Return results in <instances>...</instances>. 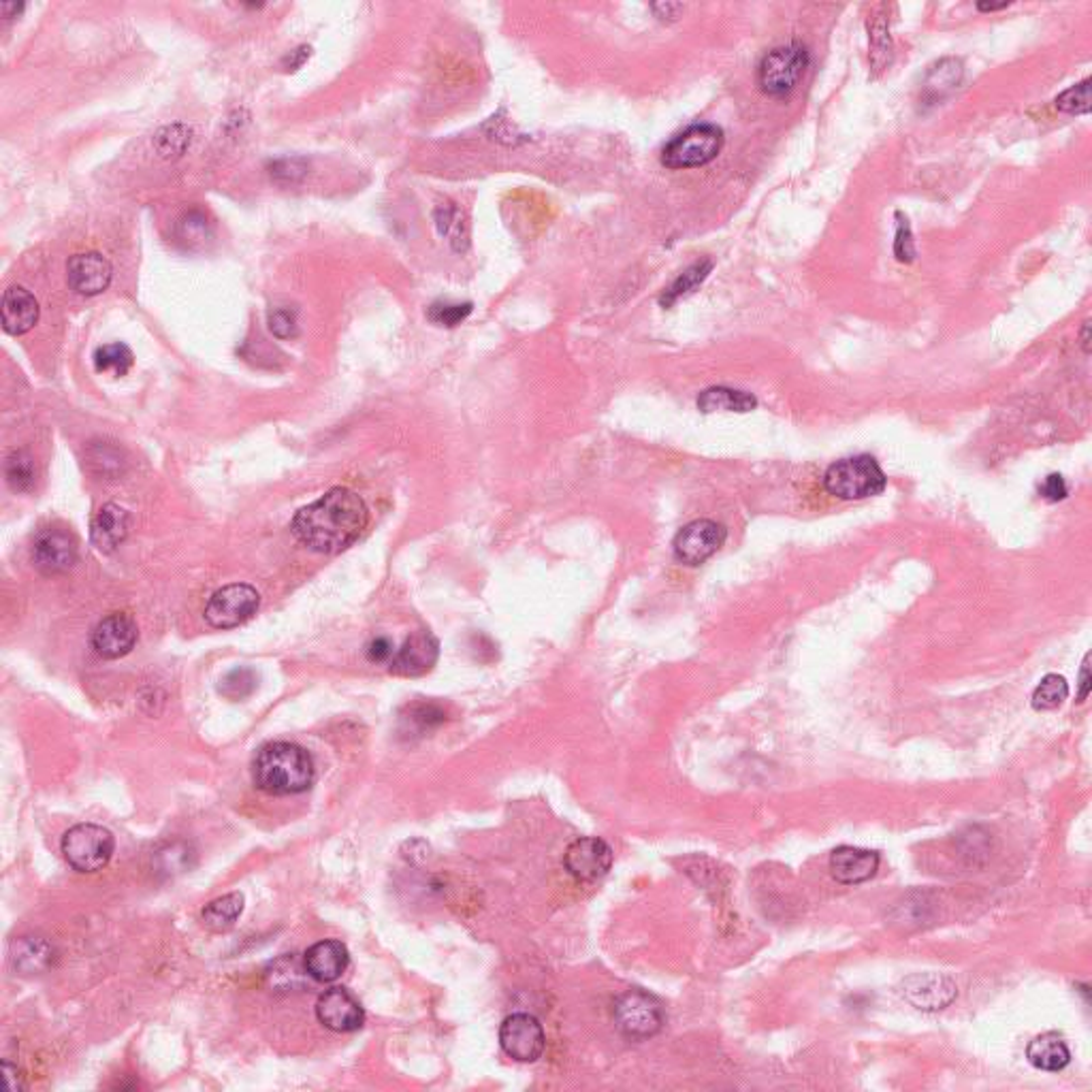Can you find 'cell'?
Wrapping results in <instances>:
<instances>
[{"instance_id": "6da1fadb", "label": "cell", "mask_w": 1092, "mask_h": 1092, "mask_svg": "<svg viewBox=\"0 0 1092 1092\" xmlns=\"http://www.w3.org/2000/svg\"><path fill=\"white\" fill-rule=\"evenodd\" d=\"M368 519L366 501L346 487H335L310 506L301 508L290 529L307 549L335 555L361 538Z\"/></svg>"}, {"instance_id": "7a4b0ae2", "label": "cell", "mask_w": 1092, "mask_h": 1092, "mask_svg": "<svg viewBox=\"0 0 1092 1092\" xmlns=\"http://www.w3.org/2000/svg\"><path fill=\"white\" fill-rule=\"evenodd\" d=\"M252 777L272 796L303 794L314 783L312 755L295 743H270L257 753Z\"/></svg>"}, {"instance_id": "3957f363", "label": "cell", "mask_w": 1092, "mask_h": 1092, "mask_svg": "<svg viewBox=\"0 0 1092 1092\" xmlns=\"http://www.w3.org/2000/svg\"><path fill=\"white\" fill-rule=\"evenodd\" d=\"M888 479L871 455L836 461L823 476L825 491L841 499H866L884 493Z\"/></svg>"}, {"instance_id": "277c9868", "label": "cell", "mask_w": 1092, "mask_h": 1092, "mask_svg": "<svg viewBox=\"0 0 1092 1092\" xmlns=\"http://www.w3.org/2000/svg\"><path fill=\"white\" fill-rule=\"evenodd\" d=\"M114 834L96 823H77L62 836L64 858L79 873H96L105 869L111 856H114Z\"/></svg>"}, {"instance_id": "5b68a950", "label": "cell", "mask_w": 1092, "mask_h": 1092, "mask_svg": "<svg viewBox=\"0 0 1092 1092\" xmlns=\"http://www.w3.org/2000/svg\"><path fill=\"white\" fill-rule=\"evenodd\" d=\"M723 148V131L715 124H694L677 135L662 152L668 169H694L717 159Z\"/></svg>"}, {"instance_id": "8992f818", "label": "cell", "mask_w": 1092, "mask_h": 1092, "mask_svg": "<svg viewBox=\"0 0 1092 1092\" xmlns=\"http://www.w3.org/2000/svg\"><path fill=\"white\" fill-rule=\"evenodd\" d=\"M614 1025L627 1039H649L664 1027L662 1005L642 990H627L614 1003Z\"/></svg>"}, {"instance_id": "52a82bcc", "label": "cell", "mask_w": 1092, "mask_h": 1092, "mask_svg": "<svg viewBox=\"0 0 1092 1092\" xmlns=\"http://www.w3.org/2000/svg\"><path fill=\"white\" fill-rule=\"evenodd\" d=\"M809 66V52L798 46H786L777 48L764 55L760 64L758 79L760 86L770 96H786L790 94L796 83L805 75V68Z\"/></svg>"}, {"instance_id": "ba28073f", "label": "cell", "mask_w": 1092, "mask_h": 1092, "mask_svg": "<svg viewBox=\"0 0 1092 1092\" xmlns=\"http://www.w3.org/2000/svg\"><path fill=\"white\" fill-rule=\"evenodd\" d=\"M261 606V596L255 587L235 583L218 590L205 606V619L216 629H233L252 619Z\"/></svg>"}, {"instance_id": "9c48e42d", "label": "cell", "mask_w": 1092, "mask_h": 1092, "mask_svg": "<svg viewBox=\"0 0 1092 1092\" xmlns=\"http://www.w3.org/2000/svg\"><path fill=\"white\" fill-rule=\"evenodd\" d=\"M501 1049L519 1062H534L546 1047V1035L540 1020L531 1014H512L499 1027Z\"/></svg>"}, {"instance_id": "30bf717a", "label": "cell", "mask_w": 1092, "mask_h": 1092, "mask_svg": "<svg viewBox=\"0 0 1092 1092\" xmlns=\"http://www.w3.org/2000/svg\"><path fill=\"white\" fill-rule=\"evenodd\" d=\"M727 538V531L721 523L700 519L685 525L672 542L675 557L685 566H700L715 555Z\"/></svg>"}, {"instance_id": "8fae6325", "label": "cell", "mask_w": 1092, "mask_h": 1092, "mask_svg": "<svg viewBox=\"0 0 1092 1092\" xmlns=\"http://www.w3.org/2000/svg\"><path fill=\"white\" fill-rule=\"evenodd\" d=\"M566 871L579 881H596L612 866V849L598 836H581L572 841L564 856Z\"/></svg>"}, {"instance_id": "7c38bea8", "label": "cell", "mask_w": 1092, "mask_h": 1092, "mask_svg": "<svg viewBox=\"0 0 1092 1092\" xmlns=\"http://www.w3.org/2000/svg\"><path fill=\"white\" fill-rule=\"evenodd\" d=\"M901 994L922 1012H941L956 999L958 988L947 975L941 973H918L907 977L901 984Z\"/></svg>"}, {"instance_id": "4fadbf2b", "label": "cell", "mask_w": 1092, "mask_h": 1092, "mask_svg": "<svg viewBox=\"0 0 1092 1092\" xmlns=\"http://www.w3.org/2000/svg\"><path fill=\"white\" fill-rule=\"evenodd\" d=\"M316 1016L320 1025L335 1033H355L366 1022V1012H363L361 1003L344 988H331L320 994Z\"/></svg>"}, {"instance_id": "5bb4252c", "label": "cell", "mask_w": 1092, "mask_h": 1092, "mask_svg": "<svg viewBox=\"0 0 1092 1092\" xmlns=\"http://www.w3.org/2000/svg\"><path fill=\"white\" fill-rule=\"evenodd\" d=\"M137 623L131 614L114 612L96 623L92 632V649L105 660H120L137 645Z\"/></svg>"}, {"instance_id": "9a60e30c", "label": "cell", "mask_w": 1092, "mask_h": 1092, "mask_svg": "<svg viewBox=\"0 0 1092 1092\" xmlns=\"http://www.w3.org/2000/svg\"><path fill=\"white\" fill-rule=\"evenodd\" d=\"M77 559V542L62 529H44L33 544V562L44 574H58Z\"/></svg>"}, {"instance_id": "2e32d148", "label": "cell", "mask_w": 1092, "mask_h": 1092, "mask_svg": "<svg viewBox=\"0 0 1092 1092\" xmlns=\"http://www.w3.org/2000/svg\"><path fill=\"white\" fill-rule=\"evenodd\" d=\"M440 655V645L429 632H414L403 647L388 662V670L397 677H423L436 666Z\"/></svg>"}, {"instance_id": "e0dca14e", "label": "cell", "mask_w": 1092, "mask_h": 1092, "mask_svg": "<svg viewBox=\"0 0 1092 1092\" xmlns=\"http://www.w3.org/2000/svg\"><path fill=\"white\" fill-rule=\"evenodd\" d=\"M111 275V263L101 257L99 252H86V255H75L68 259L66 265V279L77 295H99V292L107 290Z\"/></svg>"}, {"instance_id": "ac0fdd59", "label": "cell", "mask_w": 1092, "mask_h": 1092, "mask_svg": "<svg viewBox=\"0 0 1092 1092\" xmlns=\"http://www.w3.org/2000/svg\"><path fill=\"white\" fill-rule=\"evenodd\" d=\"M879 869V853L843 845L836 847L830 856V873L843 886H858L875 877Z\"/></svg>"}, {"instance_id": "d6986e66", "label": "cell", "mask_w": 1092, "mask_h": 1092, "mask_svg": "<svg viewBox=\"0 0 1092 1092\" xmlns=\"http://www.w3.org/2000/svg\"><path fill=\"white\" fill-rule=\"evenodd\" d=\"M350 964L348 947L342 941L327 939L318 941L303 956L305 973L320 984H331L340 979Z\"/></svg>"}, {"instance_id": "ffe728a7", "label": "cell", "mask_w": 1092, "mask_h": 1092, "mask_svg": "<svg viewBox=\"0 0 1092 1092\" xmlns=\"http://www.w3.org/2000/svg\"><path fill=\"white\" fill-rule=\"evenodd\" d=\"M131 529V514L126 512L118 503H105V506L94 514L90 525V540L96 549L103 553H111L120 546Z\"/></svg>"}, {"instance_id": "44dd1931", "label": "cell", "mask_w": 1092, "mask_h": 1092, "mask_svg": "<svg viewBox=\"0 0 1092 1092\" xmlns=\"http://www.w3.org/2000/svg\"><path fill=\"white\" fill-rule=\"evenodd\" d=\"M0 312H3V329L9 335H24L37 325L39 303L31 290H26L24 286H11L5 290Z\"/></svg>"}, {"instance_id": "7402d4cb", "label": "cell", "mask_w": 1092, "mask_h": 1092, "mask_svg": "<svg viewBox=\"0 0 1092 1092\" xmlns=\"http://www.w3.org/2000/svg\"><path fill=\"white\" fill-rule=\"evenodd\" d=\"M1027 1058L1035 1069L1062 1071L1071 1060V1052L1065 1039L1056 1033H1043L1035 1037L1027 1047Z\"/></svg>"}, {"instance_id": "603a6c76", "label": "cell", "mask_w": 1092, "mask_h": 1092, "mask_svg": "<svg viewBox=\"0 0 1092 1092\" xmlns=\"http://www.w3.org/2000/svg\"><path fill=\"white\" fill-rule=\"evenodd\" d=\"M758 399L745 393V390L727 388V386H712L707 388L705 393L698 397V408L705 414L710 412H751Z\"/></svg>"}, {"instance_id": "cb8c5ba5", "label": "cell", "mask_w": 1092, "mask_h": 1092, "mask_svg": "<svg viewBox=\"0 0 1092 1092\" xmlns=\"http://www.w3.org/2000/svg\"><path fill=\"white\" fill-rule=\"evenodd\" d=\"M244 894L240 892H231L227 896H220V899L212 901L209 905H205L203 909V924L214 932H224L235 927V922L240 920L242 912H244Z\"/></svg>"}, {"instance_id": "d4e9b609", "label": "cell", "mask_w": 1092, "mask_h": 1092, "mask_svg": "<svg viewBox=\"0 0 1092 1092\" xmlns=\"http://www.w3.org/2000/svg\"><path fill=\"white\" fill-rule=\"evenodd\" d=\"M5 476L13 491L28 493L37 483L35 459L26 451H13L5 461Z\"/></svg>"}, {"instance_id": "484cf974", "label": "cell", "mask_w": 1092, "mask_h": 1092, "mask_svg": "<svg viewBox=\"0 0 1092 1092\" xmlns=\"http://www.w3.org/2000/svg\"><path fill=\"white\" fill-rule=\"evenodd\" d=\"M1067 696H1069V685L1065 677L1045 675L1037 688H1035L1031 705L1035 710H1054L1065 703Z\"/></svg>"}, {"instance_id": "4316f807", "label": "cell", "mask_w": 1092, "mask_h": 1092, "mask_svg": "<svg viewBox=\"0 0 1092 1092\" xmlns=\"http://www.w3.org/2000/svg\"><path fill=\"white\" fill-rule=\"evenodd\" d=\"M133 361L135 359H133L131 348L126 344H120V342L96 348V353H94L96 372H105V374H114V376H124L126 372L133 368Z\"/></svg>"}, {"instance_id": "83f0119b", "label": "cell", "mask_w": 1092, "mask_h": 1092, "mask_svg": "<svg viewBox=\"0 0 1092 1092\" xmlns=\"http://www.w3.org/2000/svg\"><path fill=\"white\" fill-rule=\"evenodd\" d=\"M710 268H712L710 261H703V263L692 265L688 272H685L683 275H679L675 282H672L670 288H666V292L660 297V303L664 307H670L672 303L679 301L681 297L690 295V292H694L700 284L705 282L707 275L710 273Z\"/></svg>"}, {"instance_id": "f1b7e54d", "label": "cell", "mask_w": 1092, "mask_h": 1092, "mask_svg": "<svg viewBox=\"0 0 1092 1092\" xmlns=\"http://www.w3.org/2000/svg\"><path fill=\"white\" fill-rule=\"evenodd\" d=\"M188 146H190V129H186V126L181 124L164 126V129H161L157 137H154V148L159 150L163 159L181 157Z\"/></svg>"}, {"instance_id": "f546056e", "label": "cell", "mask_w": 1092, "mask_h": 1092, "mask_svg": "<svg viewBox=\"0 0 1092 1092\" xmlns=\"http://www.w3.org/2000/svg\"><path fill=\"white\" fill-rule=\"evenodd\" d=\"M1054 103H1056V109L1065 111V114H1071V116L1088 114V111H1090V79H1084L1082 83H1077V86L1058 94Z\"/></svg>"}, {"instance_id": "4dcf8cb0", "label": "cell", "mask_w": 1092, "mask_h": 1092, "mask_svg": "<svg viewBox=\"0 0 1092 1092\" xmlns=\"http://www.w3.org/2000/svg\"><path fill=\"white\" fill-rule=\"evenodd\" d=\"M472 314V303H433L429 320L440 327H457Z\"/></svg>"}, {"instance_id": "1f68e13d", "label": "cell", "mask_w": 1092, "mask_h": 1092, "mask_svg": "<svg viewBox=\"0 0 1092 1092\" xmlns=\"http://www.w3.org/2000/svg\"><path fill=\"white\" fill-rule=\"evenodd\" d=\"M270 331L279 340H290L297 335V312L290 307H275L270 312Z\"/></svg>"}, {"instance_id": "d6a6232c", "label": "cell", "mask_w": 1092, "mask_h": 1092, "mask_svg": "<svg viewBox=\"0 0 1092 1092\" xmlns=\"http://www.w3.org/2000/svg\"><path fill=\"white\" fill-rule=\"evenodd\" d=\"M88 464H90L96 472L103 474V476L116 474V472H120V466H122L120 451H116V448H111V446H107V444L92 446Z\"/></svg>"}, {"instance_id": "836d02e7", "label": "cell", "mask_w": 1092, "mask_h": 1092, "mask_svg": "<svg viewBox=\"0 0 1092 1092\" xmlns=\"http://www.w3.org/2000/svg\"><path fill=\"white\" fill-rule=\"evenodd\" d=\"M244 683H250V685H257V677L255 672L248 670V668H237L233 670L231 675L222 681V688L220 692L224 696H229L231 700H242L246 698L252 690L250 688H244Z\"/></svg>"}, {"instance_id": "e575fe53", "label": "cell", "mask_w": 1092, "mask_h": 1092, "mask_svg": "<svg viewBox=\"0 0 1092 1092\" xmlns=\"http://www.w3.org/2000/svg\"><path fill=\"white\" fill-rule=\"evenodd\" d=\"M408 721L412 725H416L421 732H425V730H431V727H436L444 721V710L436 705H414L410 709Z\"/></svg>"}, {"instance_id": "d590c367", "label": "cell", "mask_w": 1092, "mask_h": 1092, "mask_svg": "<svg viewBox=\"0 0 1092 1092\" xmlns=\"http://www.w3.org/2000/svg\"><path fill=\"white\" fill-rule=\"evenodd\" d=\"M305 173H307V164L301 159H282L272 164V177L275 181H284V184L299 181Z\"/></svg>"}, {"instance_id": "8d00e7d4", "label": "cell", "mask_w": 1092, "mask_h": 1092, "mask_svg": "<svg viewBox=\"0 0 1092 1092\" xmlns=\"http://www.w3.org/2000/svg\"><path fill=\"white\" fill-rule=\"evenodd\" d=\"M899 231H896V242H894V255L896 259H899L901 263H912L914 257H916V250H914V240H912V229H909L907 220H903V216L899 214Z\"/></svg>"}, {"instance_id": "74e56055", "label": "cell", "mask_w": 1092, "mask_h": 1092, "mask_svg": "<svg viewBox=\"0 0 1092 1092\" xmlns=\"http://www.w3.org/2000/svg\"><path fill=\"white\" fill-rule=\"evenodd\" d=\"M393 655H395L393 645H390V640L384 638V636L374 638L368 645V660L370 662H376V664L390 662V660H393Z\"/></svg>"}, {"instance_id": "f35d334b", "label": "cell", "mask_w": 1092, "mask_h": 1092, "mask_svg": "<svg viewBox=\"0 0 1092 1092\" xmlns=\"http://www.w3.org/2000/svg\"><path fill=\"white\" fill-rule=\"evenodd\" d=\"M1041 495L1049 501L1065 499L1067 497V485H1065V481H1062V476H1058V474L1047 476L1043 487H1041Z\"/></svg>"}, {"instance_id": "ab89813d", "label": "cell", "mask_w": 1092, "mask_h": 1092, "mask_svg": "<svg viewBox=\"0 0 1092 1092\" xmlns=\"http://www.w3.org/2000/svg\"><path fill=\"white\" fill-rule=\"evenodd\" d=\"M651 9L662 22H675V20H679V16H681L685 7L681 3H655V5H651Z\"/></svg>"}, {"instance_id": "60d3db41", "label": "cell", "mask_w": 1092, "mask_h": 1092, "mask_svg": "<svg viewBox=\"0 0 1092 1092\" xmlns=\"http://www.w3.org/2000/svg\"><path fill=\"white\" fill-rule=\"evenodd\" d=\"M3 1075H5V1084L9 1090H24V1077H22V1071L18 1069V1065H11L9 1060L3 1062Z\"/></svg>"}, {"instance_id": "b9f144b4", "label": "cell", "mask_w": 1092, "mask_h": 1092, "mask_svg": "<svg viewBox=\"0 0 1092 1092\" xmlns=\"http://www.w3.org/2000/svg\"><path fill=\"white\" fill-rule=\"evenodd\" d=\"M310 52H312L310 48H307V46H301L299 50H295V52H290V54L286 55V58L282 60V66L286 68V71H297V68H299V66H301V64H303V62H305L307 58H310Z\"/></svg>"}, {"instance_id": "7bdbcfd3", "label": "cell", "mask_w": 1092, "mask_h": 1092, "mask_svg": "<svg viewBox=\"0 0 1092 1092\" xmlns=\"http://www.w3.org/2000/svg\"><path fill=\"white\" fill-rule=\"evenodd\" d=\"M1090 688H1092V677H1090V653H1088L1084 657V664H1082V670H1080V694H1077V700H1080V703H1084V700L1088 698Z\"/></svg>"}, {"instance_id": "ee69618b", "label": "cell", "mask_w": 1092, "mask_h": 1092, "mask_svg": "<svg viewBox=\"0 0 1092 1092\" xmlns=\"http://www.w3.org/2000/svg\"><path fill=\"white\" fill-rule=\"evenodd\" d=\"M22 11H24V5H22V3H3V5H0V13H3V18H5V20L18 18Z\"/></svg>"}, {"instance_id": "f6af8a7d", "label": "cell", "mask_w": 1092, "mask_h": 1092, "mask_svg": "<svg viewBox=\"0 0 1092 1092\" xmlns=\"http://www.w3.org/2000/svg\"><path fill=\"white\" fill-rule=\"evenodd\" d=\"M1005 7H1010V3H1001V5H992V3H979V5H977V9H979V11H999V9H1005Z\"/></svg>"}, {"instance_id": "bcb514c9", "label": "cell", "mask_w": 1092, "mask_h": 1092, "mask_svg": "<svg viewBox=\"0 0 1092 1092\" xmlns=\"http://www.w3.org/2000/svg\"><path fill=\"white\" fill-rule=\"evenodd\" d=\"M1082 344H1084L1086 353H1090V323H1084V329H1082Z\"/></svg>"}]
</instances>
